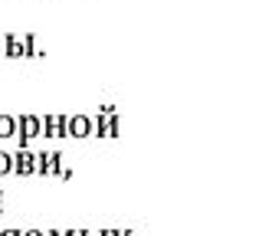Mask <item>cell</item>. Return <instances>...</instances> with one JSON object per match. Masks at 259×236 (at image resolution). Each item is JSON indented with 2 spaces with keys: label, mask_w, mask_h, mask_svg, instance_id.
Returning a JSON list of instances; mask_svg holds the SVG:
<instances>
[{
  "label": "cell",
  "mask_w": 259,
  "mask_h": 236,
  "mask_svg": "<svg viewBox=\"0 0 259 236\" xmlns=\"http://www.w3.org/2000/svg\"><path fill=\"white\" fill-rule=\"evenodd\" d=\"M10 167H13V158H10L7 151H0V174H7Z\"/></svg>",
  "instance_id": "obj_1"
},
{
  "label": "cell",
  "mask_w": 259,
  "mask_h": 236,
  "mask_svg": "<svg viewBox=\"0 0 259 236\" xmlns=\"http://www.w3.org/2000/svg\"><path fill=\"white\" fill-rule=\"evenodd\" d=\"M7 134H13V121L10 118H0V138H7Z\"/></svg>",
  "instance_id": "obj_2"
},
{
  "label": "cell",
  "mask_w": 259,
  "mask_h": 236,
  "mask_svg": "<svg viewBox=\"0 0 259 236\" xmlns=\"http://www.w3.org/2000/svg\"><path fill=\"white\" fill-rule=\"evenodd\" d=\"M17 167H20V171H30V154H20V161H17Z\"/></svg>",
  "instance_id": "obj_3"
},
{
  "label": "cell",
  "mask_w": 259,
  "mask_h": 236,
  "mask_svg": "<svg viewBox=\"0 0 259 236\" xmlns=\"http://www.w3.org/2000/svg\"><path fill=\"white\" fill-rule=\"evenodd\" d=\"M0 236H17V233H13V230H10V233H0Z\"/></svg>",
  "instance_id": "obj_4"
}]
</instances>
